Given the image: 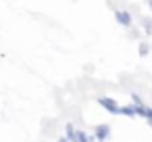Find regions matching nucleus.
Wrapping results in <instances>:
<instances>
[{"mask_svg": "<svg viewBox=\"0 0 152 142\" xmlns=\"http://www.w3.org/2000/svg\"><path fill=\"white\" fill-rule=\"evenodd\" d=\"M98 102H100V107H102V109H106L110 115H119V113H121V107H119L113 98H108V96H100V98H98Z\"/></svg>", "mask_w": 152, "mask_h": 142, "instance_id": "f257e3e1", "label": "nucleus"}, {"mask_svg": "<svg viewBox=\"0 0 152 142\" xmlns=\"http://www.w3.org/2000/svg\"><path fill=\"white\" fill-rule=\"evenodd\" d=\"M115 19H117V23L123 25V27H129V25L133 23V17H131V13H127V11H115Z\"/></svg>", "mask_w": 152, "mask_h": 142, "instance_id": "f03ea898", "label": "nucleus"}, {"mask_svg": "<svg viewBox=\"0 0 152 142\" xmlns=\"http://www.w3.org/2000/svg\"><path fill=\"white\" fill-rule=\"evenodd\" d=\"M96 140L98 142H104V140H108V136H110V125H106V123H100V125H96Z\"/></svg>", "mask_w": 152, "mask_h": 142, "instance_id": "7ed1b4c3", "label": "nucleus"}, {"mask_svg": "<svg viewBox=\"0 0 152 142\" xmlns=\"http://www.w3.org/2000/svg\"><path fill=\"white\" fill-rule=\"evenodd\" d=\"M121 113L127 115V117H135L137 115V109H135V104H127V107H121Z\"/></svg>", "mask_w": 152, "mask_h": 142, "instance_id": "20e7f679", "label": "nucleus"}, {"mask_svg": "<svg viewBox=\"0 0 152 142\" xmlns=\"http://www.w3.org/2000/svg\"><path fill=\"white\" fill-rule=\"evenodd\" d=\"M67 138H69L71 142H75V140H77V132H75V127H73L71 123H67Z\"/></svg>", "mask_w": 152, "mask_h": 142, "instance_id": "39448f33", "label": "nucleus"}, {"mask_svg": "<svg viewBox=\"0 0 152 142\" xmlns=\"http://www.w3.org/2000/svg\"><path fill=\"white\" fill-rule=\"evenodd\" d=\"M148 52H150V44L148 42H142L140 44V57H146Z\"/></svg>", "mask_w": 152, "mask_h": 142, "instance_id": "423d86ee", "label": "nucleus"}, {"mask_svg": "<svg viewBox=\"0 0 152 142\" xmlns=\"http://www.w3.org/2000/svg\"><path fill=\"white\" fill-rule=\"evenodd\" d=\"M142 25H144L146 34H148V36H152V19H144V21H142Z\"/></svg>", "mask_w": 152, "mask_h": 142, "instance_id": "0eeeda50", "label": "nucleus"}, {"mask_svg": "<svg viewBox=\"0 0 152 142\" xmlns=\"http://www.w3.org/2000/svg\"><path fill=\"white\" fill-rule=\"evenodd\" d=\"M146 119H148V123L152 125V109H148V115H146Z\"/></svg>", "mask_w": 152, "mask_h": 142, "instance_id": "6e6552de", "label": "nucleus"}, {"mask_svg": "<svg viewBox=\"0 0 152 142\" xmlns=\"http://www.w3.org/2000/svg\"><path fill=\"white\" fill-rule=\"evenodd\" d=\"M146 2H148V9L152 11V0H146Z\"/></svg>", "mask_w": 152, "mask_h": 142, "instance_id": "1a4fd4ad", "label": "nucleus"}, {"mask_svg": "<svg viewBox=\"0 0 152 142\" xmlns=\"http://www.w3.org/2000/svg\"><path fill=\"white\" fill-rule=\"evenodd\" d=\"M58 142H71V140H69V138H61Z\"/></svg>", "mask_w": 152, "mask_h": 142, "instance_id": "9d476101", "label": "nucleus"}]
</instances>
